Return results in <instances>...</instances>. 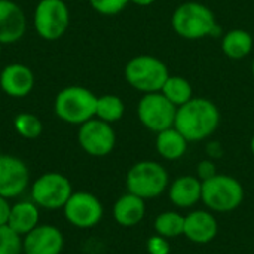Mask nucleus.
<instances>
[{"mask_svg":"<svg viewBox=\"0 0 254 254\" xmlns=\"http://www.w3.org/2000/svg\"><path fill=\"white\" fill-rule=\"evenodd\" d=\"M128 192L144 201L161 196L170 186L167 168L156 161H138L127 173Z\"/></svg>","mask_w":254,"mask_h":254,"instance_id":"5","label":"nucleus"},{"mask_svg":"<svg viewBox=\"0 0 254 254\" xmlns=\"http://www.w3.org/2000/svg\"><path fill=\"white\" fill-rule=\"evenodd\" d=\"M0 54H1V43H0Z\"/></svg>","mask_w":254,"mask_h":254,"instance_id":"35","label":"nucleus"},{"mask_svg":"<svg viewBox=\"0 0 254 254\" xmlns=\"http://www.w3.org/2000/svg\"><path fill=\"white\" fill-rule=\"evenodd\" d=\"M222 52L234 61L247 58L254 48V39L250 31L244 28H232L222 34Z\"/></svg>","mask_w":254,"mask_h":254,"instance_id":"19","label":"nucleus"},{"mask_svg":"<svg viewBox=\"0 0 254 254\" xmlns=\"http://www.w3.org/2000/svg\"><path fill=\"white\" fill-rule=\"evenodd\" d=\"M173 31L185 40H201L222 36V27L214 12L199 1H183L171 13Z\"/></svg>","mask_w":254,"mask_h":254,"instance_id":"2","label":"nucleus"},{"mask_svg":"<svg viewBox=\"0 0 254 254\" xmlns=\"http://www.w3.org/2000/svg\"><path fill=\"white\" fill-rule=\"evenodd\" d=\"M189 141L174 128H167L156 134L155 149L165 161H179L188 152Z\"/></svg>","mask_w":254,"mask_h":254,"instance_id":"21","label":"nucleus"},{"mask_svg":"<svg viewBox=\"0 0 254 254\" xmlns=\"http://www.w3.org/2000/svg\"><path fill=\"white\" fill-rule=\"evenodd\" d=\"M22 237L7 225L0 226V254H22Z\"/></svg>","mask_w":254,"mask_h":254,"instance_id":"26","label":"nucleus"},{"mask_svg":"<svg viewBox=\"0 0 254 254\" xmlns=\"http://www.w3.org/2000/svg\"><path fill=\"white\" fill-rule=\"evenodd\" d=\"M176 112L177 107L161 92L143 94L137 104V118L140 124L155 134L174 127Z\"/></svg>","mask_w":254,"mask_h":254,"instance_id":"9","label":"nucleus"},{"mask_svg":"<svg viewBox=\"0 0 254 254\" xmlns=\"http://www.w3.org/2000/svg\"><path fill=\"white\" fill-rule=\"evenodd\" d=\"M158 0H129V3L135 4V6H140V7H147V6H152L153 3H156Z\"/></svg>","mask_w":254,"mask_h":254,"instance_id":"32","label":"nucleus"},{"mask_svg":"<svg viewBox=\"0 0 254 254\" xmlns=\"http://www.w3.org/2000/svg\"><path fill=\"white\" fill-rule=\"evenodd\" d=\"M252 76H253V79H254V58H253V61H252Z\"/></svg>","mask_w":254,"mask_h":254,"instance_id":"34","label":"nucleus"},{"mask_svg":"<svg viewBox=\"0 0 254 254\" xmlns=\"http://www.w3.org/2000/svg\"><path fill=\"white\" fill-rule=\"evenodd\" d=\"M77 141L82 150L89 156L103 158L113 152L116 146V132L112 124L92 118L79 127Z\"/></svg>","mask_w":254,"mask_h":254,"instance_id":"10","label":"nucleus"},{"mask_svg":"<svg viewBox=\"0 0 254 254\" xmlns=\"http://www.w3.org/2000/svg\"><path fill=\"white\" fill-rule=\"evenodd\" d=\"M30 185L27 164L13 155H0V196L15 199L21 196Z\"/></svg>","mask_w":254,"mask_h":254,"instance_id":"12","label":"nucleus"},{"mask_svg":"<svg viewBox=\"0 0 254 254\" xmlns=\"http://www.w3.org/2000/svg\"><path fill=\"white\" fill-rule=\"evenodd\" d=\"M219 234V223L210 210H195L185 216L183 235L193 244H210Z\"/></svg>","mask_w":254,"mask_h":254,"instance_id":"14","label":"nucleus"},{"mask_svg":"<svg viewBox=\"0 0 254 254\" xmlns=\"http://www.w3.org/2000/svg\"><path fill=\"white\" fill-rule=\"evenodd\" d=\"M25 254H61L64 249V235L54 225H37L22 237Z\"/></svg>","mask_w":254,"mask_h":254,"instance_id":"13","label":"nucleus"},{"mask_svg":"<svg viewBox=\"0 0 254 254\" xmlns=\"http://www.w3.org/2000/svg\"><path fill=\"white\" fill-rule=\"evenodd\" d=\"M36 79L30 67L21 63L6 65L0 73V88L12 98H24L34 88Z\"/></svg>","mask_w":254,"mask_h":254,"instance_id":"16","label":"nucleus"},{"mask_svg":"<svg viewBox=\"0 0 254 254\" xmlns=\"http://www.w3.org/2000/svg\"><path fill=\"white\" fill-rule=\"evenodd\" d=\"M73 193L71 182L61 173L49 171L39 176L31 185V201L43 210H63Z\"/></svg>","mask_w":254,"mask_h":254,"instance_id":"7","label":"nucleus"},{"mask_svg":"<svg viewBox=\"0 0 254 254\" xmlns=\"http://www.w3.org/2000/svg\"><path fill=\"white\" fill-rule=\"evenodd\" d=\"M124 113H125V103L121 97L115 94H104L97 97L95 118L107 124H115L122 119Z\"/></svg>","mask_w":254,"mask_h":254,"instance_id":"23","label":"nucleus"},{"mask_svg":"<svg viewBox=\"0 0 254 254\" xmlns=\"http://www.w3.org/2000/svg\"><path fill=\"white\" fill-rule=\"evenodd\" d=\"M220 119V110L214 101L193 97L186 104L177 107L174 128L189 143H199L208 140L217 131Z\"/></svg>","mask_w":254,"mask_h":254,"instance_id":"1","label":"nucleus"},{"mask_svg":"<svg viewBox=\"0 0 254 254\" xmlns=\"http://www.w3.org/2000/svg\"><path fill=\"white\" fill-rule=\"evenodd\" d=\"M146 250L149 254H170L171 244L168 243V238L155 234L146 241Z\"/></svg>","mask_w":254,"mask_h":254,"instance_id":"28","label":"nucleus"},{"mask_svg":"<svg viewBox=\"0 0 254 254\" xmlns=\"http://www.w3.org/2000/svg\"><path fill=\"white\" fill-rule=\"evenodd\" d=\"M40 220L39 207L33 201H19L12 205L7 226L12 228L21 237H25L30 231H33Z\"/></svg>","mask_w":254,"mask_h":254,"instance_id":"20","label":"nucleus"},{"mask_svg":"<svg viewBox=\"0 0 254 254\" xmlns=\"http://www.w3.org/2000/svg\"><path fill=\"white\" fill-rule=\"evenodd\" d=\"M161 94L168 101H171L176 107L186 104L188 101H190L195 97L192 83L186 77L176 76V74L168 76V79L165 80V83L161 89Z\"/></svg>","mask_w":254,"mask_h":254,"instance_id":"22","label":"nucleus"},{"mask_svg":"<svg viewBox=\"0 0 254 254\" xmlns=\"http://www.w3.org/2000/svg\"><path fill=\"white\" fill-rule=\"evenodd\" d=\"M65 220L79 229L97 226L104 214L101 201L91 192H73L63 208Z\"/></svg>","mask_w":254,"mask_h":254,"instance_id":"11","label":"nucleus"},{"mask_svg":"<svg viewBox=\"0 0 254 254\" xmlns=\"http://www.w3.org/2000/svg\"><path fill=\"white\" fill-rule=\"evenodd\" d=\"M10 208H12V205L9 204V199L4 196H0V226L7 225Z\"/></svg>","mask_w":254,"mask_h":254,"instance_id":"31","label":"nucleus"},{"mask_svg":"<svg viewBox=\"0 0 254 254\" xmlns=\"http://www.w3.org/2000/svg\"><path fill=\"white\" fill-rule=\"evenodd\" d=\"M205 153L210 159L213 161H217L223 156L225 150H223V146L220 141H208L207 143V147H205Z\"/></svg>","mask_w":254,"mask_h":254,"instance_id":"30","label":"nucleus"},{"mask_svg":"<svg viewBox=\"0 0 254 254\" xmlns=\"http://www.w3.org/2000/svg\"><path fill=\"white\" fill-rule=\"evenodd\" d=\"M13 127H15V131L22 137V138H27V140H34L37 138L42 131H43V124L42 121L33 115V113H19L15 116L13 119Z\"/></svg>","mask_w":254,"mask_h":254,"instance_id":"25","label":"nucleus"},{"mask_svg":"<svg viewBox=\"0 0 254 254\" xmlns=\"http://www.w3.org/2000/svg\"><path fill=\"white\" fill-rule=\"evenodd\" d=\"M22 254H25V253H22Z\"/></svg>","mask_w":254,"mask_h":254,"instance_id":"36","label":"nucleus"},{"mask_svg":"<svg viewBox=\"0 0 254 254\" xmlns=\"http://www.w3.org/2000/svg\"><path fill=\"white\" fill-rule=\"evenodd\" d=\"M201 201L213 213H231L243 204L244 188L235 177L219 173L202 182Z\"/></svg>","mask_w":254,"mask_h":254,"instance_id":"6","label":"nucleus"},{"mask_svg":"<svg viewBox=\"0 0 254 254\" xmlns=\"http://www.w3.org/2000/svg\"><path fill=\"white\" fill-rule=\"evenodd\" d=\"M168 76V65L161 58L149 54L132 57L124 68L127 83L141 94L161 92Z\"/></svg>","mask_w":254,"mask_h":254,"instance_id":"3","label":"nucleus"},{"mask_svg":"<svg viewBox=\"0 0 254 254\" xmlns=\"http://www.w3.org/2000/svg\"><path fill=\"white\" fill-rule=\"evenodd\" d=\"M146 216V201L131 192L118 198L113 205V219L122 228L140 225Z\"/></svg>","mask_w":254,"mask_h":254,"instance_id":"18","label":"nucleus"},{"mask_svg":"<svg viewBox=\"0 0 254 254\" xmlns=\"http://www.w3.org/2000/svg\"><path fill=\"white\" fill-rule=\"evenodd\" d=\"M34 30L43 40L61 39L70 25V10L64 0H40L33 13Z\"/></svg>","mask_w":254,"mask_h":254,"instance_id":"8","label":"nucleus"},{"mask_svg":"<svg viewBox=\"0 0 254 254\" xmlns=\"http://www.w3.org/2000/svg\"><path fill=\"white\" fill-rule=\"evenodd\" d=\"M88 1L97 13L104 16H115L129 4V0H88Z\"/></svg>","mask_w":254,"mask_h":254,"instance_id":"27","label":"nucleus"},{"mask_svg":"<svg viewBox=\"0 0 254 254\" xmlns=\"http://www.w3.org/2000/svg\"><path fill=\"white\" fill-rule=\"evenodd\" d=\"M97 95L79 85L63 88L54 100V112L65 124L82 125L95 118Z\"/></svg>","mask_w":254,"mask_h":254,"instance_id":"4","label":"nucleus"},{"mask_svg":"<svg viewBox=\"0 0 254 254\" xmlns=\"http://www.w3.org/2000/svg\"><path fill=\"white\" fill-rule=\"evenodd\" d=\"M185 228V216L177 211H164L153 220V231L155 234L173 240L183 235Z\"/></svg>","mask_w":254,"mask_h":254,"instance_id":"24","label":"nucleus"},{"mask_svg":"<svg viewBox=\"0 0 254 254\" xmlns=\"http://www.w3.org/2000/svg\"><path fill=\"white\" fill-rule=\"evenodd\" d=\"M250 152H252V155L254 156V134L252 135V138H250Z\"/></svg>","mask_w":254,"mask_h":254,"instance_id":"33","label":"nucleus"},{"mask_svg":"<svg viewBox=\"0 0 254 254\" xmlns=\"http://www.w3.org/2000/svg\"><path fill=\"white\" fill-rule=\"evenodd\" d=\"M219 171H217V165L213 159L207 158V159H202L198 165H196V177L201 180V182H205L214 176H217Z\"/></svg>","mask_w":254,"mask_h":254,"instance_id":"29","label":"nucleus"},{"mask_svg":"<svg viewBox=\"0 0 254 254\" xmlns=\"http://www.w3.org/2000/svg\"><path fill=\"white\" fill-rule=\"evenodd\" d=\"M168 199L179 208H192L202 198V182L196 176H180L168 186Z\"/></svg>","mask_w":254,"mask_h":254,"instance_id":"17","label":"nucleus"},{"mask_svg":"<svg viewBox=\"0 0 254 254\" xmlns=\"http://www.w3.org/2000/svg\"><path fill=\"white\" fill-rule=\"evenodd\" d=\"M27 30L22 7L13 0H0V43L10 45L21 40Z\"/></svg>","mask_w":254,"mask_h":254,"instance_id":"15","label":"nucleus"}]
</instances>
